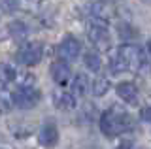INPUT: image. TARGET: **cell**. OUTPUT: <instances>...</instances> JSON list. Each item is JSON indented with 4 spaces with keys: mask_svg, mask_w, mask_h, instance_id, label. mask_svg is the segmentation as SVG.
I'll use <instances>...</instances> for the list:
<instances>
[{
    "mask_svg": "<svg viewBox=\"0 0 151 149\" xmlns=\"http://www.w3.org/2000/svg\"><path fill=\"white\" fill-rule=\"evenodd\" d=\"M132 127H134L132 117L127 113L125 110L117 108V106L106 110L100 115V130H102L104 136H108V138L121 136V134L132 130Z\"/></svg>",
    "mask_w": 151,
    "mask_h": 149,
    "instance_id": "cell-1",
    "label": "cell"
},
{
    "mask_svg": "<svg viewBox=\"0 0 151 149\" xmlns=\"http://www.w3.org/2000/svg\"><path fill=\"white\" fill-rule=\"evenodd\" d=\"M87 38L98 51H110L111 47V36H110V30H108V23L104 21L93 19L89 23Z\"/></svg>",
    "mask_w": 151,
    "mask_h": 149,
    "instance_id": "cell-2",
    "label": "cell"
},
{
    "mask_svg": "<svg viewBox=\"0 0 151 149\" xmlns=\"http://www.w3.org/2000/svg\"><path fill=\"white\" fill-rule=\"evenodd\" d=\"M40 98H42L40 91L34 89V87H17V89L12 92V102L19 110L34 108L38 102H40Z\"/></svg>",
    "mask_w": 151,
    "mask_h": 149,
    "instance_id": "cell-3",
    "label": "cell"
},
{
    "mask_svg": "<svg viewBox=\"0 0 151 149\" xmlns=\"http://www.w3.org/2000/svg\"><path fill=\"white\" fill-rule=\"evenodd\" d=\"M44 57V47L40 42H25L17 51V60L23 66H36Z\"/></svg>",
    "mask_w": 151,
    "mask_h": 149,
    "instance_id": "cell-4",
    "label": "cell"
},
{
    "mask_svg": "<svg viewBox=\"0 0 151 149\" xmlns=\"http://www.w3.org/2000/svg\"><path fill=\"white\" fill-rule=\"evenodd\" d=\"M117 53H119V57L123 59V62L127 64V70L138 72V70L144 68L145 59H144V51L140 47H136V45H132V44H125L117 49Z\"/></svg>",
    "mask_w": 151,
    "mask_h": 149,
    "instance_id": "cell-5",
    "label": "cell"
},
{
    "mask_svg": "<svg viewBox=\"0 0 151 149\" xmlns=\"http://www.w3.org/2000/svg\"><path fill=\"white\" fill-rule=\"evenodd\" d=\"M79 53H81V44H79V40H76L74 36H66L59 44V47H57V55H59V59L64 60V62L76 60L79 57Z\"/></svg>",
    "mask_w": 151,
    "mask_h": 149,
    "instance_id": "cell-6",
    "label": "cell"
},
{
    "mask_svg": "<svg viewBox=\"0 0 151 149\" xmlns=\"http://www.w3.org/2000/svg\"><path fill=\"white\" fill-rule=\"evenodd\" d=\"M49 72H51L53 81L57 83V85H60V87L68 85L70 80H72V70H70L68 62H64V60H55V62L51 64Z\"/></svg>",
    "mask_w": 151,
    "mask_h": 149,
    "instance_id": "cell-7",
    "label": "cell"
},
{
    "mask_svg": "<svg viewBox=\"0 0 151 149\" xmlns=\"http://www.w3.org/2000/svg\"><path fill=\"white\" fill-rule=\"evenodd\" d=\"M38 140L44 147H55L59 143V128L53 121H47L44 127L40 128V134H38Z\"/></svg>",
    "mask_w": 151,
    "mask_h": 149,
    "instance_id": "cell-8",
    "label": "cell"
},
{
    "mask_svg": "<svg viewBox=\"0 0 151 149\" xmlns=\"http://www.w3.org/2000/svg\"><path fill=\"white\" fill-rule=\"evenodd\" d=\"M115 92L123 102H127V104H136V102H138V87L132 81H121L119 85L115 87Z\"/></svg>",
    "mask_w": 151,
    "mask_h": 149,
    "instance_id": "cell-9",
    "label": "cell"
},
{
    "mask_svg": "<svg viewBox=\"0 0 151 149\" xmlns=\"http://www.w3.org/2000/svg\"><path fill=\"white\" fill-rule=\"evenodd\" d=\"M8 32L15 42H25L28 32H30V29H28V25L25 21H12L8 25Z\"/></svg>",
    "mask_w": 151,
    "mask_h": 149,
    "instance_id": "cell-10",
    "label": "cell"
},
{
    "mask_svg": "<svg viewBox=\"0 0 151 149\" xmlns=\"http://www.w3.org/2000/svg\"><path fill=\"white\" fill-rule=\"evenodd\" d=\"M53 102L59 110H74L76 108V96L66 91H57L53 95Z\"/></svg>",
    "mask_w": 151,
    "mask_h": 149,
    "instance_id": "cell-11",
    "label": "cell"
},
{
    "mask_svg": "<svg viewBox=\"0 0 151 149\" xmlns=\"http://www.w3.org/2000/svg\"><path fill=\"white\" fill-rule=\"evenodd\" d=\"M89 89H91V81H89V77L85 76V74H76L74 80H72V91H74V95L83 96V95H87V92H89Z\"/></svg>",
    "mask_w": 151,
    "mask_h": 149,
    "instance_id": "cell-12",
    "label": "cell"
},
{
    "mask_svg": "<svg viewBox=\"0 0 151 149\" xmlns=\"http://www.w3.org/2000/svg\"><path fill=\"white\" fill-rule=\"evenodd\" d=\"M91 13H93V19L108 23V19L111 17V8L106 2H96L91 6Z\"/></svg>",
    "mask_w": 151,
    "mask_h": 149,
    "instance_id": "cell-13",
    "label": "cell"
},
{
    "mask_svg": "<svg viewBox=\"0 0 151 149\" xmlns=\"http://www.w3.org/2000/svg\"><path fill=\"white\" fill-rule=\"evenodd\" d=\"M17 70L12 64H0V87L8 85L12 81H17Z\"/></svg>",
    "mask_w": 151,
    "mask_h": 149,
    "instance_id": "cell-14",
    "label": "cell"
},
{
    "mask_svg": "<svg viewBox=\"0 0 151 149\" xmlns=\"http://www.w3.org/2000/svg\"><path fill=\"white\" fill-rule=\"evenodd\" d=\"M83 62L87 66V70H91V72H100V68H102V59L96 51H87L83 57Z\"/></svg>",
    "mask_w": 151,
    "mask_h": 149,
    "instance_id": "cell-15",
    "label": "cell"
},
{
    "mask_svg": "<svg viewBox=\"0 0 151 149\" xmlns=\"http://www.w3.org/2000/svg\"><path fill=\"white\" fill-rule=\"evenodd\" d=\"M110 91V80L108 77H94V81L91 83V92L94 96H104Z\"/></svg>",
    "mask_w": 151,
    "mask_h": 149,
    "instance_id": "cell-16",
    "label": "cell"
},
{
    "mask_svg": "<svg viewBox=\"0 0 151 149\" xmlns=\"http://www.w3.org/2000/svg\"><path fill=\"white\" fill-rule=\"evenodd\" d=\"M108 66H110V70H111L113 74H121V72H125V70H127V64L123 62V59L119 57V53H117V51L111 55L110 64H108Z\"/></svg>",
    "mask_w": 151,
    "mask_h": 149,
    "instance_id": "cell-17",
    "label": "cell"
},
{
    "mask_svg": "<svg viewBox=\"0 0 151 149\" xmlns=\"http://www.w3.org/2000/svg\"><path fill=\"white\" fill-rule=\"evenodd\" d=\"M13 102H12V95L9 96H4V92H0V113H8L12 110Z\"/></svg>",
    "mask_w": 151,
    "mask_h": 149,
    "instance_id": "cell-18",
    "label": "cell"
},
{
    "mask_svg": "<svg viewBox=\"0 0 151 149\" xmlns=\"http://www.w3.org/2000/svg\"><path fill=\"white\" fill-rule=\"evenodd\" d=\"M119 36H121L123 40H130V38H134V36H136V32L132 30L130 25H121L119 27Z\"/></svg>",
    "mask_w": 151,
    "mask_h": 149,
    "instance_id": "cell-19",
    "label": "cell"
},
{
    "mask_svg": "<svg viewBox=\"0 0 151 149\" xmlns=\"http://www.w3.org/2000/svg\"><path fill=\"white\" fill-rule=\"evenodd\" d=\"M0 6L4 11H15L19 6V0H0Z\"/></svg>",
    "mask_w": 151,
    "mask_h": 149,
    "instance_id": "cell-20",
    "label": "cell"
},
{
    "mask_svg": "<svg viewBox=\"0 0 151 149\" xmlns=\"http://www.w3.org/2000/svg\"><path fill=\"white\" fill-rule=\"evenodd\" d=\"M140 117L145 121V123H151V106H147V108H144L140 111Z\"/></svg>",
    "mask_w": 151,
    "mask_h": 149,
    "instance_id": "cell-21",
    "label": "cell"
},
{
    "mask_svg": "<svg viewBox=\"0 0 151 149\" xmlns=\"http://www.w3.org/2000/svg\"><path fill=\"white\" fill-rule=\"evenodd\" d=\"M115 149H136V147H134V143H132V142H129V140H127V142H121Z\"/></svg>",
    "mask_w": 151,
    "mask_h": 149,
    "instance_id": "cell-22",
    "label": "cell"
},
{
    "mask_svg": "<svg viewBox=\"0 0 151 149\" xmlns=\"http://www.w3.org/2000/svg\"><path fill=\"white\" fill-rule=\"evenodd\" d=\"M23 2H25V4H28V6H38V4H40L42 2V0H23Z\"/></svg>",
    "mask_w": 151,
    "mask_h": 149,
    "instance_id": "cell-23",
    "label": "cell"
},
{
    "mask_svg": "<svg viewBox=\"0 0 151 149\" xmlns=\"http://www.w3.org/2000/svg\"><path fill=\"white\" fill-rule=\"evenodd\" d=\"M147 53H149V57H151V40L147 42Z\"/></svg>",
    "mask_w": 151,
    "mask_h": 149,
    "instance_id": "cell-24",
    "label": "cell"
},
{
    "mask_svg": "<svg viewBox=\"0 0 151 149\" xmlns=\"http://www.w3.org/2000/svg\"><path fill=\"white\" fill-rule=\"evenodd\" d=\"M0 149H9V147H6V145H0Z\"/></svg>",
    "mask_w": 151,
    "mask_h": 149,
    "instance_id": "cell-25",
    "label": "cell"
}]
</instances>
